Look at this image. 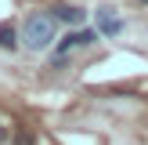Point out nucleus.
Segmentation results:
<instances>
[{"instance_id": "nucleus-6", "label": "nucleus", "mask_w": 148, "mask_h": 145, "mask_svg": "<svg viewBox=\"0 0 148 145\" xmlns=\"http://www.w3.org/2000/svg\"><path fill=\"white\" fill-rule=\"evenodd\" d=\"M11 145H33V138H29V134H18V138H14Z\"/></svg>"}, {"instance_id": "nucleus-7", "label": "nucleus", "mask_w": 148, "mask_h": 145, "mask_svg": "<svg viewBox=\"0 0 148 145\" xmlns=\"http://www.w3.org/2000/svg\"><path fill=\"white\" fill-rule=\"evenodd\" d=\"M137 4H148V0H137Z\"/></svg>"}, {"instance_id": "nucleus-4", "label": "nucleus", "mask_w": 148, "mask_h": 145, "mask_svg": "<svg viewBox=\"0 0 148 145\" xmlns=\"http://www.w3.org/2000/svg\"><path fill=\"white\" fill-rule=\"evenodd\" d=\"M22 36H18V26L14 22H0V51H18Z\"/></svg>"}, {"instance_id": "nucleus-2", "label": "nucleus", "mask_w": 148, "mask_h": 145, "mask_svg": "<svg viewBox=\"0 0 148 145\" xmlns=\"http://www.w3.org/2000/svg\"><path fill=\"white\" fill-rule=\"evenodd\" d=\"M94 40H98V33H94V29H72L69 36H62V40H58V55H69V51H76V47H90Z\"/></svg>"}, {"instance_id": "nucleus-3", "label": "nucleus", "mask_w": 148, "mask_h": 145, "mask_svg": "<svg viewBox=\"0 0 148 145\" xmlns=\"http://www.w3.org/2000/svg\"><path fill=\"white\" fill-rule=\"evenodd\" d=\"M98 33H105V36H119L123 33V22L112 14V7H98Z\"/></svg>"}, {"instance_id": "nucleus-1", "label": "nucleus", "mask_w": 148, "mask_h": 145, "mask_svg": "<svg viewBox=\"0 0 148 145\" xmlns=\"http://www.w3.org/2000/svg\"><path fill=\"white\" fill-rule=\"evenodd\" d=\"M54 33H58V22H54V14H47V11H33V14H25V22H22V44H25L29 51H47L51 44H54Z\"/></svg>"}, {"instance_id": "nucleus-5", "label": "nucleus", "mask_w": 148, "mask_h": 145, "mask_svg": "<svg viewBox=\"0 0 148 145\" xmlns=\"http://www.w3.org/2000/svg\"><path fill=\"white\" fill-rule=\"evenodd\" d=\"M54 22H65V26H79V22H83V7L58 4V7H54Z\"/></svg>"}]
</instances>
